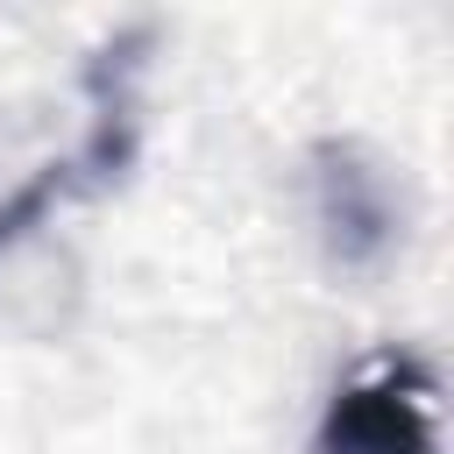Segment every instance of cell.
<instances>
[{
	"label": "cell",
	"mask_w": 454,
	"mask_h": 454,
	"mask_svg": "<svg viewBox=\"0 0 454 454\" xmlns=\"http://www.w3.org/2000/svg\"><path fill=\"white\" fill-rule=\"evenodd\" d=\"M149 50H156V28H121L92 64H85V92H92V114H85V135L64 163H43L21 192L0 199V248L21 241L43 213L85 199V192H106L128 177L135 149H142V71H149Z\"/></svg>",
	"instance_id": "6da1fadb"
},
{
	"label": "cell",
	"mask_w": 454,
	"mask_h": 454,
	"mask_svg": "<svg viewBox=\"0 0 454 454\" xmlns=\"http://www.w3.org/2000/svg\"><path fill=\"white\" fill-rule=\"evenodd\" d=\"M305 454H440V433H433V376L411 355L369 362L362 376H348L326 397Z\"/></svg>",
	"instance_id": "7a4b0ae2"
},
{
	"label": "cell",
	"mask_w": 454,
	"mask_h": 454,
	"mask_svg": "<svg viewBox=\"0 0 454 454\" xmlns=\"http://www.w3.org/2000/svg\"><path fill=\"white\" fill-rule=\"evenodd\" d=\"M312 220L340 270H369L397 234V199L383 163L362 142H319L312 149Z\"/></svg>",
	"instance_id": "3957f363"
}]
</instances>
